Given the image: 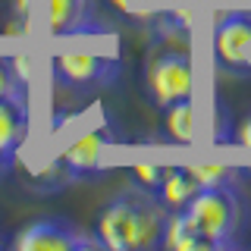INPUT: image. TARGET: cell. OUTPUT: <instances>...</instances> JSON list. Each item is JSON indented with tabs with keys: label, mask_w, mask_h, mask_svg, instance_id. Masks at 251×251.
<instances>
[{
	"label": "cell",
	"mask_w": 251,
	"mask_h": 251,
	"mask_svg": "<svg viewBox=\"0 0 251 251\" xmlns=\"http://www.w3.org/2000/svg\"><path fill=\"white\" fill-rule=\"evenodd\" d=\"M163 248L173 251H210L207 242L201 239L198 226L192 223V217L185 210H170L167 232H163Z\"/></svg>",
	"instance_id": "cell-11"
},
{
	"label": "cell",
	"mask_w": 251,
	"mask_h": 251,
	"mask_svg": "<svg viewBox=\"0 0 251 251\" xmlns=\"http://www.w3.org/2000/svg\"><path fill=\"white\" fill-rule=\"evenodd\" d=\"M16 251H82V248H100L98 235L82 232L69 220H31L13 235Z\"/></svg>",
	"instance_id": "cell-4"
},
{
	"label": "cell",
	"mask_w": 251,
	"mask_h": 251,
	"mask_svg": "<svg viewBox=\"0 0 251 251\" xmlns=\"http://www.w3.org/2000/svg\"><path fill=\"white\" fill-rule=\"evenodd\" d=\"M145 88L157 107L167 110L176 100H188L195 94V63L185 47L154 53L145 73Z\"/></svg>",
	"instance_id": "cell-3"
},
{
	"label": "cell",
	"mask_w": 251,
	"mask_h": 251,
	"mask_svg": "<svg viewBox=\"0 0 251 251\" xmlns=\"http://www.w3.org/2000/svg\"><path fill=\"white\" fill-rule=\"evenodd\" d=\"M163 170L167 167H160V163H132V176H135V182L141 188H148V192H154L157 185H160V179H163Z\"/></svg>",
	"instance_id": "cell-15"
},
{
	"label": "cell",
	"mask_w": 251,
	"mask_h": 251,
	"mask_svg": "<svg viewBox=\"0 0 251 251\" xmlns=\"http://www.w3.org/2000/svg\"><path fill=\"white\" fill-rule=\"evenodd\" d=\"M110 3H113L120 13H126V16H132V13H135V0H110Z\"/></svg>",
	"instance_id": "cell-19"
},
{
	"label": "cell",
	"mask_w": 251,
	"mask_h": 251,
	"mask_svg": "<svg viewBox=\"0 0 251 251\" xmlns=\"http://www.w3.org/2000/svg\"><path fill=\"white\" fill-rule=\"evenodd\" d=\"M120 73V63L104 53L91 50H63L53 57V78H60L69 88H94L110 85Z\"/></svg>",
	"instance_id": "cell-5"
},
{
	"label": "cell",
	"mask_w": 251,
	"mask_h": 251,
	"mask_svg": "<svg viewBox=\"0 0 251 251\" xmlns=\"http://www.w3.org/2000/svg\"><path fill=\"white\" fill-rule=\"evenodd\" d=\"M28 98H0V167H10L13 157L28 138Z\"/></svg>",
	"instance_id": "cell-8"
},
{
	"label": "cell",
	"mask_w": 251,
	"mask_h": 251,
	"mask_svg": "<svg viewBox=\"0 0 251 251\" xmlns=\"http://www.w3.org/2000/svg\"><path fill=\"white\" fill-rule=\"evenodd\" d=\"M0 98H28V88L16 78L10 57H0Z\"/></svg>",
	"instance_id": "cell-14"
},
{
	"label": "cell",
	"mask_w": 251,
	"mask_h": 251,
	"mask_svg": "<svg viewBox=\"0 0 251 251\" xmlns=\"http://www.w3.org/2000/svg\"><path fill=\"white\" fill-rule=\"evenodd\" d=\"M170 207L148 188H126L116 192L94 220V235L100 248L110 251H148L163 245Z\"/></svg>",
	"instance_id": "cell-1"
},
{
	"label": "cell",
	"mask_w": 251,
	"mask_h": 251,
	"mask_svg": "<svg viewBox=\"0 0 251 251\" xmlns=\"http://www.w3.org/2000/svg\"><path fill=\"white\" fill-rule=\"evenodd\" d=\"M198 192H201V185L195 182V176L188 173V167H167L160 185L154 188V195L167 204L170 210H185L188 201H192Z\"/></svg>",
	"instance_id": "cell-10"
},
{
	"label": "cell",
	"mask_w": 251,
	"mask_h": 251,
	"mask_svg": "<svg viewBox=\"0 0 251 251\" xmlns=\"http://www.w3.org/2000/svg\"><path fill=\"white\" fill-rule=\"evenodd\" d=\"M248 173H251V167H248Z\"/></svg>",
	"instance_id": "cell-21"
},
{
	"label": "cell",
	"mask_w": 251,
	"mask_h": 251,
	"mask_svg": "<svg viewBox=\"0 0 251 251\" xmlns=\"http://www.w3.org/2000/svg\"><path fill=\"white\" fill-rule=\"evenodd\" d=\"M185 214L198 226V232H201V239L207 242V248L232 245L239 229H242V223H245L242 201H239V195H235L232 185L201 188V192L188 201Z\"/></svg>",
	"instance_id": "cell-2"
},
{
	"label": "cell",
	"mask_w": 251,
	"mask_h": 251,
	"mask_svg": "<svg viewBox=\"0 0 251 251\" xmlns=\"http://www.w3.org/2000/svg\"><path fill=\"white\" fill-rule=\"evenodd\" d=\"M10 63H13L16 78L25 88H31V78H35V60H31V53H16V57H10Z\"/></svg>",
	"instance_id": "cell-16"
},
{
	"label": "cell",
	"mask_w": 251,
	"mask_h": 251,
	"mask_svg": "<svg viewBox=\"0 0 251 251\" xmlns=\"http://www.w3.org/2000/svg\"><path fill=\"white\" fill-rule=\"evenodd\" d=\"M235 141H239L242 148H251V116L235 126Z\"/></svg>",
	"instance_id": "cell-18"
},
{
	"label": "cell",
	"mask_w": 251,
	"mask_h": 251,
	"mask_svg": "<svg viewBox=\"0 0 251 251\" xmlns=\"http://www.w3.org/2000/svg\"><path fill=\"white\" fill-rule=\"evenodd\" d=\"M167 135L176 145H192L195 141V107L192 98L188 100H176L167 107Z\"/></svg>",
	"instance_id": "cell-12"
},
{
	"label": "cell",
	"mask_w": 251,
	"mask_h": 251,
	"mask_svg": "<svg viewBox=\"0 0 251 251\" xmlns=\"http://www.w3.org/2000/svg\"><path fill=\"white\" fill-rule=\"evenodd\" d=\"M188 173L195 176V182L201 188H214V185H232L235 170L223 167V163H185Z\"/></svg>",
	"instance_id": "cell-13"
},
{
	"label": "cell",
	"mask_w": 251,
	"mask_h": 251,
	"mask_svg": "<svg viewBox=\"0 0 251 251\" xmlns=\"http://www.w3.org/2000/svg\"><path fill=\"white\" fill-rule=\"evenodd\" d=\"M35 13V0H13V25H28Z\"/></svg>",
	"instance_id": "cell-17"
},
{
	"label": "cell",
	"mask_w": 251,
	"mask_h": 251,
	"mask_svg": "<svg viewBox=\"0 0 251 251\" xmlns=\"http://www.w3.org/2000/svg\"><path fill=\"white\" fill-rule=\"evenodd\" d=\"M214 57L223 69L251 66V13H226L217 19Z\"/></svg>",
	"instance_id": "cell-6"
},
{
	"label": "cell",
	"mask_w": 251,
	"mask_h": 251,
	"mask_svg": "<svg viewBox=\"0 0 251 251\" xmlns=\"http://www.w3.org/2000/svg\"><path fill=\"white\" fill-rule=\"evenodd\" d=\"M113 135L107 129H91L82 132L63 148L60 154V167L69 173V176H88V173H100L107 167V148Z\"/></svg>",
	"instance_id": "cell-7"
},
{
	"label": "cell",
	"mask_w": 251,
	"mask_h": 251,
	"mask_svg": "<svg viewBox=\"0 0 251 251\" xmlns=\"http://www.w3.org/2000/svg\"><path fill=\"white\" fill-rule=\"evenodd\" d=\"M38 16L50 35H78L91 22V0H38Z\"/></svg>",
	"instance_id": "cell-9"
},
{
	"label": "cell",
	"mask_w": 251,
	"mask_h": 251,
	"mask_svg": "<svg viewBox=\"0 0 251 251\" xmlns=\"http://www.w3.org/2000/svg\"><path fill=\"white\" fill-rule=\"evenodd\" d=\"M0 173H3V167H0Z\"/></svg>",
	"instance_id": "cell-20"
}]
</instances>
